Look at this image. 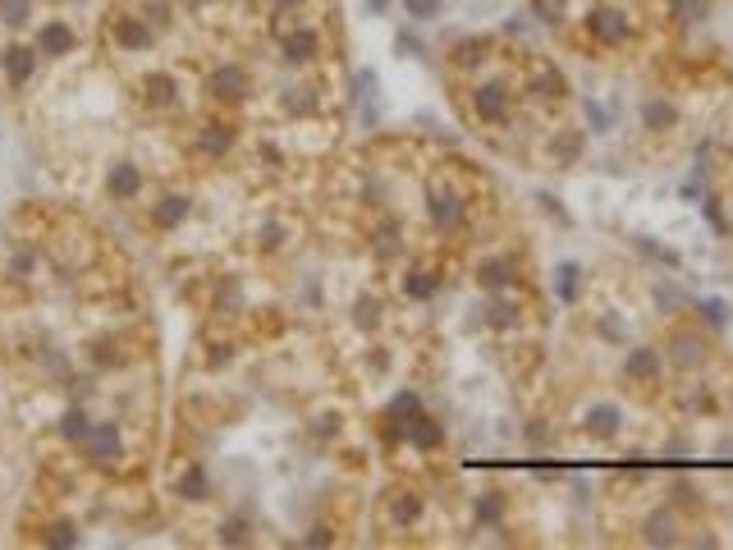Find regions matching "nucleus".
<instances>
[{"instance_id":"f257e3e1","label":"nucleus","mask_w":733,"mask_h":550,"mask_svg":"<svg viewBox=\"0 0 733 550\" xmlns=\"http://www.w3.org/2000/svg\"><path fill=\"white\" fill-rule=\"evenodd\" d=\"M473 111H477V120L500 124V120L509 115V88H505V83H482V88L473 92Z\"/></svg>"},{"instance_id":"0eeeda50","label":"nucleus","mask_w":733,"mask_h":550,"mask_svg":"<svg viewBox=\"0 0 733 550\" xmlns=\"http://www.w3.org/2000/svg\"><path fill=\"white\" fill-rule=\"evenodd\" d=\"M578 285H582V270H578L573 261H564V266L555 270V290H559V299L573 303V299H578Z\"/></svg>"},{"instance_id":"6e6552de","label":"nucleus","mask_w":733,"mask_h":550,"mask_svg":"<svg viewBox=\"0 0 733 550\" xmlns=\"http://www.w3.org/2000/svg\"><path fill=\"white\" fill-rule=\"evenodd\" d=\"M674 19L678 24H701L706 19V0H674Z\"/></svg>"},{"instance_id":"20e7f679","label":"nucleus","mask_w":733,"mask_h":550,"mask_svg":"<svg viewBox=\"0 0 733 550\" xmlns=\"http://www.w3.org/2000/svg\"><path fill=\"white\" fill-rule=\"evenodd\" d=\"M623 427V408L619 404H591L587 408V431L591 436H619Z\"/></svg>"},{"instance_id":"7ed1b4c3","label":"nucleus","mask_w":733,"mask_h":550,"mask_svg":"<svg viewBox=\"0 0 733 550\" xmlns=\"http://www.w3.org/2000/svg\"><path fill=\"white\" fill-rule=\"evenodd\" d=\"M623 376L637 381V386L655 381V376H660V354H655V349H632V354L623 358Z\"/></svg>"},{"instance_id":"1a4fd4ad","label":"nucleus","mask_w":733,"mask_h":550,"mask_svg":"<svg viewBox=\"0 0 733 550\" xmlns=\"http://www.w3.org/2000/svg\"><path fill=\"white\" fill-rule=\"evenodd\" d=\"M404 5H409V15H413V19H422V24L441 15V0H404Z\"/></svg>"},{"instance_id":"39448f33","label":"nucleus","mask_w":733,"mask_h":550,"mask_svg":"<svg viewBox=\"0 0 733 550\" xmlns=\"http://www.w3.org/2000/svg\"><path fill=\"white\" fill-rule=\"evenodd\" d=\"M642 124L655 129V133H660V129H674V124H678L674 101H646V106H642Z\"/></svg>"},{"instance_id":"423d86ee","label":"nucleus","mask_w":733,"mask_h":550,"mask_svg":"<svg viewBox=\"0 0 733 550\" xmlns=\"http://www.w3.org/2000/svg\"><path fill=\"white\" fill-rule=\"evenodd\" d=\"M646 541H651V545H655V541H660V545H674V541H678V536H674V513H669V509L646 518Z\"/></svg>"},{"instance_id":"f03ea898","label":"nucleus","mask_w":733,"mask_h":550,"mask_svg":"<svg viewBox=\"0 0 733 550\" xmlns=\"http://www.w3.org/2000/svg\"><path fill=\"white\" fill-rule=\"evenodd\" d=\"M587 28H591L596 42H610V47L628 37V19H623L619 10H591V15H587Z\"/></svg>"}]
</instances>
